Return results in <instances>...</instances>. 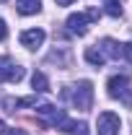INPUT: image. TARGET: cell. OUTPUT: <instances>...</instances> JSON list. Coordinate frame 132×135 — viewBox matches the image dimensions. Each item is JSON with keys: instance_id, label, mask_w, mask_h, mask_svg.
Masks as SVG:
<instances>
[{"instance_id": "cell-1", "label": "cell", "mask_w": 132, "mask_h": 135, "mask_svg": "<svg viewBox=\"0 0 132 135\" xmlns=\"http://www.w3.org/2000/svg\"><path fill=\"white\" fill-rule=\"evenodd\" d=\"M88 21H99V8H91V11H85V13H73V16H67V29L73 34H83L88 31Z\"/></svg>"}, {"instance_id": "cell-2", "label": "cell", "mask_w": 132, "mask_h": 135, "mask_svg": "<svg viewBox=\"0 0 132 135\" xmlns=\"http://www.w3.org/2000/svg\"><path fill=\"white\" fill-rule=\"evenodd\" d=\"M73 104H75V109H91V104H93V83L91 81H80V83L75 86V91H73Z\"/></svg>"}, {"instance_id": "cell-3", "label": "cell", "mask_w": 132, "mask_h": 135, "mask_svg": "<svg viewBox=\"0 0 132 135\" xmlns=\"http://www.w3.org/2000/svg\"><path fill=\"white\" fill-rule=\"evenodd\" d=\"M127 91H130V75H111L109 78V96L111 99H122L124 104L132 107V99L127 96Z\"/></svg>"}, {"instance_id": "cell-4", "label": "cell", "mask_w": 132, "mask_h": 135, "mask_svg": "<svg viewBox=\"0 0 132 135\" xmlns=\"http://www.w3.org/2000/svg\"><path fill=\"white\" fill-rule=\"evenodd\" d=\"M119 127H122V119L114 112H101L99 119H96V133L99 135H116Z\"/></svg>"}, {"instance_id": "cell-5", "label": "cell", "mask_w": 132, "mask_h": 135, "mask_svg": "<svg viewBox=\"0 0 132 135\" xmlns=\"http://www.w3.org/2000/svg\"><path fill=\"white\" fill-rule=\"evenodd\" d=\"M36 114L44 119V125H54V127H60L62 122H65V112L62 109H57V107H52V104H42L39 109H36Z\"/></svg>"}, {"instance_id": "cell-6", "label": "cell", "mask_w": 132, "mask_h": 135, "mask_svg": "<svg viewBox=\"0 0 132 135\" xmlns=\"http://www.w3.org/2000/svg\"><path fill=\"white\" fill-rule=\"evenodd\" d=\"M23 78V68L11 62V57H0V83L3 81H21Z\"/></svg>"}, {"instance_id": "cell-7", "label": "cell", "mask_w": 132, "mask_h": 135, "mask_svg": "<svg viewBox=\"0 0 132 135\" xmlns=\"http://www.w3.org/2000/svg\"><path fill=\"white\" fill-rule=\"evenodd\" d=\"M44 36H47V34L42 31V29H29V31L21 34V44H23L26 50H36V47H42Z\"/></svg>"}, {"instance_id": "cell-8", "label": "cell", "mask_w": 132, "mask_h": 135, "mask_svg": "<svg viewBox=\"0 0 132 135\" xmlns=\"http://www.w3.org/2000/svg\"><path fill=\"white\" fill-rule=\"evenodd\" d=\"M16 11L21 16H34L42 11V0H16Z\"/></svg>"}, {"instance_id": "cell-9", "label": "cell", "mask_w": 132, "mask_h": 135, "mask_svg": "<svg viewBox=\"0 0 132 135\" xmlns=\"http://www.w3.org/2000/svg\"><path fill=\"white\" fill-rule=\"evenodd\" d=\"M34 104H36L34 96H26V99H5L3 101V107H5L8 112H16L18 107H34Z\"/></svg>"}, {"instance_id": "cell-10", "label": "cell", "mask_w": 132, "mask_h": 135, "mask_svg": "<svg viewBox=\"0 0 132 135\" xmlns=\"http://www.w3.org/2000/svg\"><path fill=\"white\" fill-rule=\"evenodd\" d=\"M85 60H88L93 68H101L104 62H106V57H104L101 47H99V50H96V47H88V50H85Z\"/></svg>"}, {"instance_id": "cell-11", "label": "cell", "mask_w": 132, "mask_h": 135, "mask_svg": "<svg viewBox=\"0 0 132 135\" xmlns=\"http://www.w3.org/2000/svg\"><path fill=\"white\" fill-rule=\"evenodd\" d=\"M31 86L36 88V91H49V81H47L44 73H34L31 75Z\"/></svg>"}, {"instance_id": "cell-12", "label": "cell", "mask_w": 132, "mask_h": 135, "mask_svg": "<svg viewBox=\"0 0 132 135\" xmlns=\"http://www.w3.org/2000/svg\"><path fill=\"white\" fill-rule=\"evenodd\" d=\"M104 11H106L109 16H114V18H119V16H122V5H119V0H106Z\"/></svg>"}, {"instance_id": "cell-13", "label": "cell", "mask_w": 132, "mask_h": 135, "mask_svg": "<svg viewBox=\"0 0 132 135\" xmlns=\"http://www.w3.org/2000/svg\"><path fill=\"white\" fill-rule=\"evenodd\" d=\"M119 60H127V62H132V42L119 44Z\"/></svg>"}, {"instance_id": "cell-14", "label": "cell", "mask_w": 132, "mask_h": 135, "mask_svg": "<svg viewBox=\"0 0 132 135\" xmlns=\"http://www.w3.org/2000/svg\"><path fill=\"white\" fill-rule=\"evenodd\" d=\"M5 36H8V26H5V21L0 18V42H3Z\"/></svg>"}, {"instance_id": "cell-15", "label": "cell", "mask_w": 132, "mask_h": 135, "mask_svg": "<svg viewBox=\"0 0 132 135\" xmlns=\"http://www.w3.org/2000/svg\"><path fill=\"white\" fill-rule=\"evenodd\" d=\"M8 135H29V133H26V130H11Z\"/></svg>"}, {"instance_id": "cell-16", "label": "cell", "mask_w": 132, "mask_h": 135, "mask_svg": "<svg viewBox=\"0 0 132 135\" xmlns=\"http://www.w3.org/2000/svg\"><path fill=\"white\" fill-rule=\"evenodd\" d=\"M57 5H70V3H75V0H54Z\"/></svg>"}, {"instance_id": "cell-17", "label": "cell", "mask_w": 132, "mask_h": 135, "mask_svg": "<svg viewBox=\"0 0 132 135\" xmlns=\"http://www.w3.org/2000/svg\"><path fill=\"white\" fill-rule=\"evenodd\" d=\"M5 133V122H3V119H0V135Z\"/></svg>"}]
</instances>
